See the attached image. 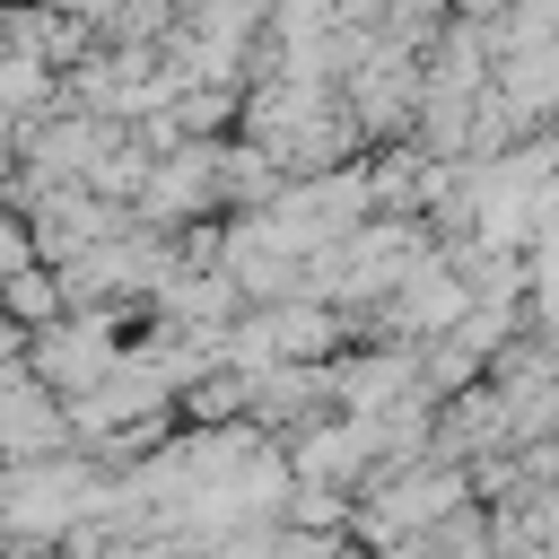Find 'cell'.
Wrapping results in <instances>:
<instances>
[{
	"label": "cell",
	"instance_id": "2",
	"mask_svg": "<svg viewBox=\"0 0 559 559\" xmlns=\"http://www.w3.org/2000/svg\"><path fill=\"white\" fill-rule=\"evenodd\" d=\"M489 87H498V96L524 114V131L559 122V44H524V52H498Z\"/></svg>",
	"mask_w": 559,
	"mask_h": 559
},
{
	"label": "cell",
	"instance_id": "3",
	"mask_svg": "<svg viewBox=\"0 0 559 559\" xmlns=\"http://www.w3.org/2000/svg\"><path fill=\"white\" fill-rule=\"evenodd\" d=\"M70 87H61V70L44 61V52H26V44H9L0 35V114H17V122H35V114H52Z\"/></svg>",
	"mask_w": 559,
	"mask_h": 559
},
{
	"label": "cell",
	"instance_id": "7",
	"mask_svg": "<svg viewBox=\"0 0 559 559\" xmlns=\"http://www.w3.org/2000/svg\"><path fill=\"white\" fill-rule=\"evenodd\" d=\"M454 9H463V17H498L507 0H454Z\"/></svg>",
	"mask_w": 559,
	"mask_h": 559
},
{
	"label": "cell",
	"instance_id": "8",
	"mask_svg": "<svg viewBox=\"0 0 559 559\" xmlns=\"http://www.w3.org/2000/svg\"><path fill=\"white\" fill-rule=\"evenodd\" d=\"M0 9H9V0H0Z\"/></svg>",
	"mask_w": 559,
	"mask_h": 559
},
{
	"label": "cell",
	"instance_id": "4",
	"mask_svg": "<svg viewBox=\"0 0 559 559\" xmlns=\"http://www.w3.org/2000/svg\"><path fill=\"white\" fill-rule=\"evenodd\" d=\"M0 314H9V323H26V332L61 323V314H70V288H61V271H52V262H17V271L0 280Z\"/></svg>",
	"mask_w": 559,
	"mask_h": 559
},
{
	"label": "cell",
	"instance_id": "5",
	"mask_svg": "<svg viewBox=\"0 0 559 559\" xmlns=\"http://www.w3.org/2000/svg\"><path fill=\"white\" fill-rule=\"evenodd\" d=\"M349 515H358V489H349V480H297V489H288V515H280V524L349 533Z\"/></svg>",
	"mask_w": 559,
	"mask_h": 559
},
{
	"label": "cell",
	"instance_id": "6",
	"mask_svg": "<svg viewBox=\"0 0 559 559\" xmlns=\"http://www.w3.org/2000/svg\"><path fill=\"white\" fill-rule=\"evenodd\" d=\"M262 559H349V533H314V524H271Z\"/></svg>",
	"mask_w": 559,
	"mask_h": 559
},
{
	"label": "cell",
	"instance_id": "1",
	"mask_svg": "<svg viewBox=\"0 0 559 559\" xmlns=\"http://www.w3.org/2000/svg\"><path fill=\"white\" fill-rule=\"evenodd\" d=\"M218 201H227V192H218V140H183V148H166V157H157V175L140 183V201H131V210H140L148 227H166V236H175V227H192V218H201V210H218Z\"/></svg>",
	"mask_w": 559,
	"mask_h": 559
}]
</instances>
